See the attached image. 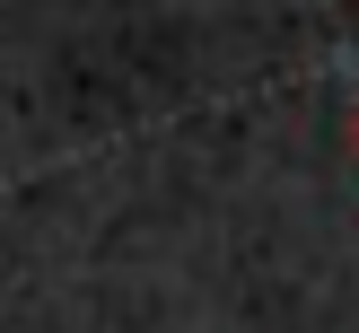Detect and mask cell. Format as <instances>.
Instances as JSON below:
<instances>
[{
  "instance_id": "obj_1",
  "label": "cell",
  "mask_w": 359,
  "mask_h": 333,
  "mask_svg": "<svg viewBox=\"0 0 359 333\" xmlns=\"http://www.w3.org/2000/svg\"><path fill=\"white\" fill-rule=\"evenodd\" d=\"M351 158H359V105H351Z\"/></svg>"
}]
</instances>
